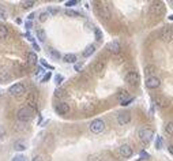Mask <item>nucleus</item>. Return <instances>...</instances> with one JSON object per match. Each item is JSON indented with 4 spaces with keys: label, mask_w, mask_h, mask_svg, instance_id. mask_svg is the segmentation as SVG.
<instances>
[{
    "label": "nucleus",
    "mask_w": 173,
    "mask_h": 161,
    "mask_svg": "<svg viewBox=\"0 0 173 161\" xmlns=\"http://www.w3.org/2000/svg\"><path fill=\"white\" fill-rule=\"evenodd\" d=\"M26 27H27V29H30V27H32V22H27V23H26Z\"/></svg>",
    "instance_id": "obj_47"
},
{
    "label": "nucleus",
    "mask_w": 173,
    "mask_h": 161,
    "mask_svg": "<svg viewBox=\"0 0 173 161\" xmlns=\"http://www.w3.org/2000/svg\"><path fill=\"white\" fill-rule=\"evenodd\" d=\"M156 147L157 149H161L162 147V138L159 135H157V139H156Z\"/></svg>",
    "instance_id": "obj_32"
},
{
    "label": "nucleus",
    "mask_w": 173,
    "mask_h": 161,
    "mask_svg": "<svg viewBox=\"0 0 173 161\" xmlns=\"http://www.w3.org/2000/svg\"><path fill=\"white\" fill-rule=\"evenodd\" d=\"M119 100H120V105H123V107H126V105H129L132 101H134V99H132L131 96L128 94V92H120V94H119Z\"/></svg>",
    "instance_id": "obj_7"
},
{
    "label": "nucleus",
    "mask_w": 173,
    "mask_h": 161,
    "mask_svg": "<svg viewBox=\"0 0 173 161\" xmlns=\"http://www.w3.org/2000/svg\"><path fill=\"white\" fill-rule=\"evenodd\" d=\"M172 26H164L159 33V37L162 38V41H170L172 40Z\"/></svg>",
    "instance_id": "obj_9"
},
{
    "label": "nucleus",
    "mask_w": 173,
    "mask_h": 161,
    "mask_svg": "<svg viewBox=\"0 0 173 161\" xmlns=\"http://www.w3.org/2000/svg\"><path fill=\"white\" fill-rule=\"evenodd\" d=\"M26 37H27V38H29V40H30V41H34V38H33V37H32V36H30V34H29V33H27V34H26Z\"/></svg>",
    "instance_id": "obj_45"
},
{
    "label": "nucleus",
    "mask_w": 173,
    "mask_h": 161,
    "mask_svg": "<svg viewBox=\"0 0 173 161\" xmlns=\"http://www.w3.org/2000/svg\"><path fill=\"white\" fill-rule=\"evenodd\" d=\"M40 62H41V64H42V66H44V67H47V68H49V70H53V66H50V64H48V63L45 62L44 59H41V60H40Z\"/></svg>",
    "instance_id": "obj_40"
},
{
    "label": "nucleus",
    "mask_w": 173,
    "mask_h": 161,
    "mask_svg": "<svg viewBox=\"0 0 173 161\" xmlns=\"http://www.w3.org/2000/svg\"><path fill=\"white\" fill-rule=\"evenodd\" d=\"M0 18L2 19H6L7 18V12H6V10H4V7L0 4Z\"/></svg>",
    "instance_id": "obj_33"
},
{
    "label": "nucleus",
    "mask_w": 173,
    "mask_h": 161,
    "mask_svg": "<svg viewBox=\"0 0 173 161\" xmlns=\"http://www.w3.org/2000/svg\"><path fill=\"white\" fill-rule=\"evenodd\" d=\"M33 161H44V160H42L41 156H35V157L33 158Z\"/></svg>",
    "instance_id": "obj_43"
},
{
    "label": "nucleus",
    "mask_w": 173,
    "mask_h": 161,
    "mask_svg": "<svg viewBox=\"0 0 173 161\" xmlns=\"http://www.w3.org/2000/svg\"><path fill=\"white\" fill-rule=\"evenodd\" d=\"M165 130H166L168 134L172 135V134H173V123H172V122H168V124L165 126Z\"/></svg>",
    "instance_id": "obj_30"
},
{
    "label": "nucleus",
    "mask_w": 173,
    "mask_h": 161,
    "mask_svg": "<svg viewBox=\"0 0 173 161\" xmlns=\"http://www.w3.org/2000/svg\"><path fill=\"white\" fill-rule=\"evenodd\" d=\"M94 51H96V47H94V45H87V47H86V49L83 51V56H85V57H90L91 55L94 53Z\"/></svg>",
    "instance_id": "obj_17"
},
{
    "label": "nucleus",
    "mask_w": 173,
    "mask_h": 161,
    "mask_svg": "<svg viewBox=\"0 0 173 161\" xmlns=\"http://www.w3.org/2000/svg\"><path fill=\"white\" fill-rule=\"evenodd\" d=\"M14 149L18 150V152H23V150H26V143L22 142V141H17L14 145Z\"/></svg>",
    "instance_id": "obj_18"
},
{
    "label": "nucleus",
    "mask_w": 173,
    "mask_h": 161,
    "mask_svg": "<svg viewBox=\"0 0 173 161\" xmlns=\"http://www.w3.org/2000/svg\"><path fill=\"white\" fill-rule=\"evenodd\" d=\"M35 34H37V38L41 42H44L45 38H47V33H45V30H42V29H38L37 32H35Z\"/></svg>",
    "instance_id": "obj_20"
},
{
    "label": "nucleus",
    "mask_w": 173,
    "mask_h": 161,
    "mask_svg": "<svg viewBox=\"0 0 173 161\" xmlns=\"http://www.w3.org/2000/svg\"><path fill=\"white\" fill-rule=\"evenodd\" d=\"M34 4H35V2H33V0H27V2H23V3H22V7H23L25 10H29V8H32Z\"/></svg>",
    "instance_id": "obj_26"
},
{
    "label": "nucleus",
    "mask_w": 173,
    "mask_h": 161,
    "mask_svg": "<svg viewBox=\"0 0 173 161\" xmlns=\"http://www.w3.org/2000/svg\"><path fill=\"white\" fill-rule=\"evenodd\" d=\"M8 93L11 96L19 97V96H23L25 93H26V87H25L22 84H15V85H12V86H10Z\"/></svg>",
    "instance_id": "obj_5"
},
{
    "label": "nucleus",
    "mask_w": 173,
    "mask_h": 161,
    "mask_svg": "<svg viewBox=\"0 0 173 161\" xmlns=\"http://www.w3.org/2000/svg\"><path fill=\"white\" fill-rule=\"evenodd\" d=\"M6 134H7L6 128H4L3 126H0V139H2V138H4V137H6Z\"/></svg>",
    "instance_id": "obj_37"
},
{
    "label": "nucleus",
    "mask_w": 173,
    "mask_h": 161,
    "mask_svg": "<svg viewBox=\"0 0 173 161\" xmlns=\"http://www.w3.org/2000/svg\"><path fill=\"white\" fill-rule=\"evenodd\" d=\"M162 12H164V4L161 3V2H157V3H153L151 6H150V14L151 15H161Z\"/></svg>",
    "instance_id": "obj_8"
},
{
    "label": "nucleus",
    "mask_w": 173,
    "mask_h": 161,
    "mask_svg": "<svg viewBox=\"0 0 173 161\" xmlns=\"http://www.w3.org/2000/svg\"><path fill=\"white\" fill-rule=\"evenodd\" d=\"M50 77H52V74H50V72H47V74H45L44 77L41 78V82H47V80H49Z\"/></svg>",
    "instance_id": "obj_39"
},
{
    "label": "nucleus",
    "mask_w": 173,
    "mask_h": 161,
    "mask_svg": "<svg viewBox=\"0 0 173 161\" xmlns=\"http://www.w3.org/2000/svg\"><path fill=\"white\" fill-rule=\"evenodd\" d=\"M64 80V78H63V75H60V74H57V75H55V82H56V85H60Z\"/></svg>",
    "instance_id": "obj_34"
},
{
    "label": "nucleus",
    "mask_w": 173,
    "mask_h": 161,
    "mask_svg": "<svg viewBox=\"0 0 173 161\" xmlns=\"http://www.w3.org/2000/svg\"><path fill=\"white\" fill-rule=\"evenodd\" d=\"M34 17H35V14H33V12H32V14H30L27 18H29V19H34Z\"/></svg>",
    "instance_id": "obj_44"
},
{
    "label": "nucleus",
    "mask_w": 173,
    "mask_h": 161,
    "mask_svg": "<svg viewBox=\"0 0 173 161\" xmlns=\"http://www.w3.org/2000/svg\"><path fill=\"white\" fill-rule=\"evenodd\" d=\"M131 122V114L129 112H121V114L117 115V123L121 126L127 124V123Z\"/></svg>",
    "instance_id": "obj_12"
},
{
    "label": "nucleus",
    "mask_w": 173,
    "mask_h": 161,
    "mask_svg": "<svg viewBox=\"0 0 173 161\" xmlns=\"http://www.w3.org/2000/svg\"><path fill=\"white\" fill-rule=\"evenodd\" d=\"M65 15H67V17H74V18H76V17H79V12L68 8V10H65Z\"/></svg>",
    "instance_id": "obj_29"
},
{
    "label": "nucleus",
    "mask_w": 173,
    "mask_h": 161,
    "mask_svg": "<svg viewBox=\"0 0 173 161\" xmlns=\"http://www.w3.org/2000/svg\"><path fill=\"white\" fill-rule=\"evenodd\" d=\"M161 85V80L157 77H149L146 79V87L147 89H157Z\"/></svg>",
    "instance_id": "obj_10"
},
{
    "label": "nucleus",
    "mask_w": 173,
    "mask_h": 161,
    "mask_svg": "<svg viewBox=\"0 0 173 161\" xmlns=\"http://www.w3.org/2000/svg\"><path fill=\"white\" fill-rule=\"evenodd\" d=\"M63 60H64L65 63H75L76 62V56L74 53H67V55H64Z\"/></svg>",
    "instance_id": "obj_22"
},
{
    "label": "nucleus",
    "mask_w": 173,
    "mask_h": 161,
    "mask_svg": "<svg viewBox=\"0 0 173 161\" xmlns=\"http://www.w3.org/2000/svg\"><path fill=\"white\" fill-rule=\"evenodd\" d=\"M156 66H146L144 67V74H147V75H151L153 72L156 71Z\"/></svg>",
    "instance_id": "obj_27"
},
{
    "label": "nucleus",
    "mask_w": 173,
    "mask_h": 161,
    "mask_svg": "<svg viewBox=\"0 0 173 161\" xmlns=\"http://www.w3.org/2000/svg\"><path fill=\"white\" fill-rule=\"evenodd\" d=\"M75 4H78V2H76V0H71V2H67V3H65V6L72 7V6H75Z\"/></svg>",
    "instance_id": "obj_41"
},
{
    "label": "nucleus",
    "mask_w": 173,
    "mask_h": 161,
    "mask_svg": "<svg viewBox=\"0 0 173 161\" xmlns=\"http://www.w3.org/2000/svg\"><path fill=\"white\" fill-rule=\"evenodd\" d=\"M11 161H27V158L25 157V156H22V154H19V156H15L14 158H12Z\"/></svg>",
    "instance_id": "obj_35"
},
{
    "label": "nucleus",
    "mask_w": 173,
    "mask_h": 161,
    "mask_svg": "<svg viewBox=\"0 0 173 161\" xmlns=\"http://www.w3.org/2000/svg\"><path fill=\"white\" fill-rule=\"evenodd\" d=\"M57 10H55V8H48V15L49 14H52V15H55V14H57Z\"/></svg>",
    "instance_id": "obj_42"
},
{
    "label": "nucleus",
    "mask_w": 173,
    "mask_h": 161,
    "mask_svg": "<svg viewBox=\"0 0 173 161\" xmlns=\"http://www.w3.org/2000/svg\"><path fill=\"white\" fill-rule=\"evenodd\" d=\"M154 101H156L157 104H158L159 107H162V108H164V107H166V105H168V101H166V100H165L164 97H159V96H158V97H156V99H154Z\"/></svg>",
    "instance_id": "obj_23"
},
{
    "label": "nucleus",
    "mask_w": 173,
    "mask_h": 161,
    "mask_svg": "<svg viewBox=\"0 0 173 161\" xmlns=\"http://www.w3.org/2000/svg\"><path fill=\"white\" fill-rule=\"evenodd\" d=\"M11 79V74L7 70H0V82H8Z\"/></svg>",
    "instance_id": "obj_16"
},
{
    "label": "nucleus",
    "mask_w": 173,
    "mask_h": 161,
    "mask_svg": "<svg viewBox=\"0 0 173 161\" xmlns=\"http://www.w3.org/2000/svg\"><path fill=\"white\" fill-rule=\"evenodd\" d=\"M27 60H29V64H35L37 63V53H34V52H29L27 53Z\"/></svg>",
    "instance_id": "obj_21"
},
{
    "label": "nucleus",
    "mask_w": 173,
    "mask_h": 161,
    "mask_svg": "<svg viewBox=\"0 0 173 161\" xmlns=\"http://www.w3.org/2000/svg\"><path fill=\"white\" fill-rule=\"evenodd\" d=\"M138 137H139V139H141L143 143H149L150 141L153 139V137H154V131H153L151 128H149V127L141 128L139 132H138Z\"/></svg>",
    "instance_id": "obj_2"
},
{
    "label": "nucleus",
    "mask_w": 173,
    "mask_h": 161,
    "mask_svg": "<svg viewBox=\"0 0 173 161\" xmlns=\"http://www.w3.org/2000/svg\"><path fill=\"white\" fill-rule=\"evenodd\" d=\"M8 37V29H7L4 25H0V38L4 40Z\"/></svg>",
    "instance_id": "obj_19"
},
{
    "label": "nucleus",
    "mask_w": 173,
    "mask_h": 161,
    "mask_svg": "<svg viewBox=\"0 0 173 161\" xmlns=\"http://www.w3.org/2000/svg\"><path fill=\"white\" fill-rule=\"evenodd\" d=\"M48 17H49V15H48V12H47V11L41 12V14H40V21H41V22H45V21L48 19Z\"/></svg>",
    "instance_id": "obj_36"
},
{
    "label": "nucleus",
    "mask_w": 173,
    "mask_h": 161,
    "mask_svg": "<svg viewBox=\"0 0 173 161\" xmlns=\"http://www.w3.org/2000/svg\"><path fill=\"white\" fill-rule=\"evenodd\" d=\"M139 156H141V160H144V158H149V157H150L149 153L144 152V150H142V152L139 153Z\"/></svg>",
    "instance_id": "obj_38"
},
{
    "label": "nucleus",
    "mask_w": 173,
    "mask_h": 161,
    "mask_svg": "<svg viewBox=\"0 0 173 161\" xmlns=\"http://www.w3.org/2000/svg\"><path fill=\"white\" fill-rule=\"evenodd\" d=\"M55 109L59 115H65L70 112V105H68L67 102H60V104H57L55 107Z\"/></svg>",
    "instance_id": "obj_13"
},
{
    "label": "nucleus",
    "mask_w": 173,
    "mask_h": 161,
    "mask_svg": "<svg viewBox=\"0 0 173 161\" xmlns=\"http://www.w3.org/2000/svg\"><path fill=\"white\" fill-rule=\"evenodd\" d=\"M119 153H120V156L123 158H128L132 156V147L129 145H121L119 147Z\"/></svg>",
    "instance_id": "obj_11"
},
{
    "label": "nucleus",
    "mask_w": 173,
    "mask_h": 161,
    "mask_svg": "<svg viewBox=\"0 0 173 161\" xmlns=\"http://www.w3.org/2000/svg\"><path fill=\"white\" fill-rule=\"evenodd\" d=\"M34 49H37V51H40V47H38L37 44H34Z\"/></svg>",
    "instance_id": "obj_48"
},
{
    "label": "nucleus",
    "mask_w": 173,
    "mask_h": 161,
    "mask_svg": "<svg viewBox=\"0 0 173 161\" xmlns=\"http://www.w3.org/2000/svg\"><path fill=\"white\" fill-rule=\"evenodd\" d=\"M104 68H105V62H102V60H98V62L94 64L93 71L96 72V74L101 75V74H102V71H104Z\"/></svg>",
    "instance_id": "obj_15"
},
{
    "label": "nucleus",
    "mask_w": 173,
    "mask_h": 161,
    "mask_svg": "<svg viewBox=\"0 0 173 161\" xmlns=\"http://www.w3.org/2000/svg\"><path fill=\"white\" fill-rule=\"evenodd\" d=\"M89 128H90V131L94 132V134H100V132H102L104 130H105V123L101 119H96L90 123Z\"/></svg>",
    "instance_id": "obj_4"
},
{
    "label": "nucleus",
    "mask_w": 173,
    "mask_h": 161,
    "mask_svg": "<svg viewBox=\"0 0 173 161\" xmlns=\"http://www.w3.org/2000/svg\"><path fill=\"white\" fill-rule=\"evenodd\" d=\"M87 161H102V156L100 153H94V154L89 156Z\"/></svg>",
    "instance_id": "obj_24"
},
{
    "label": "nucleus",
    "mask_w": 173,
    "mask_h": 161,
    "mask_svg": "<svg viewBox=\"0 0 173 161\" xmlns=\"http://www.w3.org/2000/svg\"><path fill=\"white\" fill-rule=\"evenodd\" d=\"M55 96H56V97H64V96H65V90L64 89H56L55 90Z\"/></svg>",
    "instance_id": "obj_31"
},
{
    "label": "nucleus",
    "mask_w": 173,
    "mask_h": 161,
    "mask_svg": "<svg viewBox=\"0 0 173 161\" xmlns=\"http://www.w3.org/2000/svg\"><path fill=\"white\" fill-rule=\"evenodd\" d=\"M80 67H82V64H75V70H80Z\"/></svg>",
    "instance_id": "obj_46"
},
{
    "label": "nucleus",
    "mask_w": 173,
    "mask_h": 161,
    "mask_svg": "<svg viewBox=\"0 0 173 161\" xmlns=\"http://www.w3.org/2000/svg\"><path fill=\"white\" fill-rule=\"evenodd\" d=\"M106 49H108L109 52H112V53H119L121 49V45L119 41H112L108 44V47H106Z\"/></svg>",
    "instance_id": "obj_14"
},
{
    "label": "nucleus",
    "mask_w": 173,
    "mask_h": 161,
    "mask_svg": "<svg viewBox=\"0 0 173 161\" xmlns=\"http://www.w3.org/2000/svg\"><path fill=\"white\" fill-rule=\"evenodd\" d=\"M17 117L19 122H30V120L33 119V109L29 107H23L21 108V109L18 111V114H17Z\"/></svg>",
    "instance_id": "obj_1"
},
{
    "label": "nucleus",
    "mask_w": 173,
    "mask_h": 161,
    "mask_svg": "<svg viewBox=\"0 0 173 161\" xmlns=\"http://www.w3.org/2000/svg\"><path fill=\"white\" fill-rule=\"evenodd\" d=\"M96 11H97L98 17H101V18H104V19H109L111 18V15H112L111 8H109L105 3H97V6H96Z\"/></svg>",
    "instance_id": "obj_3"
},
{
    "label": "nucleus",
    "mask_w": 173,
    "mask_h": 161,
    "mask_svg": "<svg viewBox=\"0 0 173 161\" xmlns=\"http://www.w3.org/2000/svg\"><path fill=\"white\" fill-rule=\"evenodd\" d=\"M139 80H141V77H139V74L136 71H129L128 74L126 75V82L129 85H132V86L138 85Z\"/></svg>",
    "instance_id": "obj_6"
},
{
    "label": "nucleus",
    "mask_w": 173,
    "mask_h": 161,
    "mask_svg": "<svg viewBox=\"0 0 173 161\" xmlns=\"http://www.w3.org/2000/svg\"><path fill=\"white\" fill-rule=\"evenodd\" d=\"M48 53H49L53 59H57V60L60 59V53L56 51V49H53V48H48Z\"/></svg>",
    "instance_id": "obj_25"
},
{
    "label": "nucleus",
    "mask_w": 173,
    "mask_h": 161,
    "mask_svg": "<svg viewBox=\"0 0 173 161\" xmlns=\"http://www.w3.org/2000/svg\"><path fill=\"white\" fill-rule=\"evenodd\" d=\"M94 34H96V40H97V41H101V40H102V32H101L98 27L94 29Z\"/></svg>",
    "instance_id": "obj_28"
}]
</instances>
